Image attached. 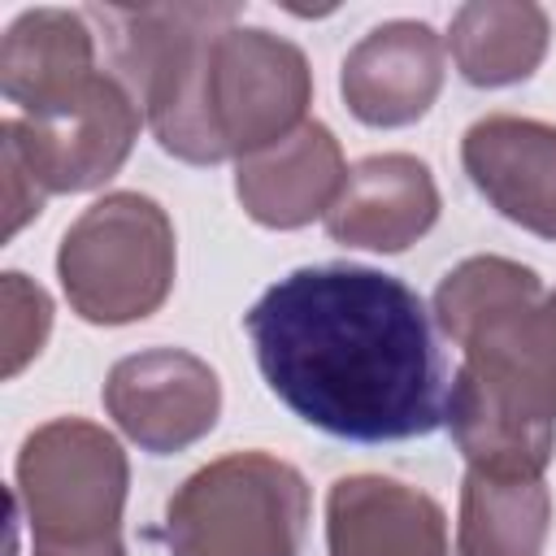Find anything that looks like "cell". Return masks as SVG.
<instances>
[{
    "mask_svg": "<svg viewBox=\"0 0 556 556\" xmlns=\"http://www.w3.org/2000/svg\"><path fill=\"white\" fill-rule=\"evenodd\" d=\"M439 217V191L430 169L417 156L387 152L365 156L348 169V182L326 213V230L334 243L404 252L421 239Z\"/></svg>",
    "mask_w": 556,
    "mask_h": 556,
    "instance_id": "cell-12",
    "label": "cell"
},
{
    "mask_svg": "<svg viewBox=\"0 0 556 556\" xmlns=\"http://www.w3.org/2000/svg\"><path fill=\"white\" fill-rule=\"evenodd\" d=\"M0 165H4V235H17L43 208V191L26 169V161L17 156V148L4 139H0Z\"/></svg>",
    "mask_w": 556,
    "mask_h": 556,
    "instance_id": "cell-18",
    "label": "cell"
},
{
    "mask_svg": "<svg viewBox=\"0 0 556 556\" xmlns=\"http://www.w3.org/2000/svg\"><path fill=\"white\" fill-rule=\"evenodd\" d=\"M308 482L269 452H235L191 473L165 504L169 556H300Z\"/></svg>",
    "mask_w": 556,
    "mask_h": 556,
    "instance_id": "cell-4",
    "label": "cell"
},
{
    "mask_svg": "<svg viewBox=\"0 0 556 556\" xmlns=\"http://www.w3.org/2000/svg\"><path fill=\"white\" fill-rule=\"evenodd\" d=\"M104 26L113 78L135 96L165 152L191 165L226 161L208 122V52L235 26V4H104L87 9Z\"/></svg>",
    "mask_w": 556,
    "mask_h": 556,
    "instance_id": "cell-2",
    "label": "cell"
},
{
    "mask_svg": "<svg viewBox=\"0 0 556 556\" xmlns=\"http://www.w3.org/2000/svg\"><path fill=\"white\" fill-rule=\"evenodd\" d=\"M552 495L543 478H465L460 491V526L456 552L460 556H539L547 539Z\"/></svg>",
    "mask_w": 556,
    "mask_h": 556,
    "instance_id": "cell-16",
    "label": "cell"
},
{
    "mask_svg": "<svg viewBox=\"0 0 556 556\" xmlns=\"http://www.w3.org/2000/svg\"><path fill=\"white\" fill-rule=\"evenodd\" d=\"M339 87L365 126H408L443 87V43L426 22H382L348 52Z\"/></svg>",
    "mask_w": 556,
    "mask_h": 556,
    "instance_id": "cell-10",
    "label": "cell"
},
{
    "mask_svg": "<svg viewBox=\"0 0 556 556\" xmlns=\"http://www.w3.org/2000/svg\"><path fill=\"white\" fill-rule=\"evenodd\" d=\"M269 391L308 426L352 443L430 434L447 378L421 295L365 265L278 278L243 317Z\"/></svg>",
    "mask_w": 556,
    "mask_h": 556,
    "instance_id": "cell-1",
    "label": "cell"
},
{
    "mask_svg": "<svg viewBox=\"0 0 556 556\" xmlns=\"http://www.w3.org/2000/svg\"><path fill=\"white\" fill-rule=\"evenodd\" d=\"M96 65V35L87 13L70 9H30L22 13L0 43V91L26 117H39L70 96H78Z\"/></svg>",
    "mask_w": 556,
    "mask_h": 556,
    "instance_id": "cell-14",
    "label": "cell"
},
{
    "mask_svg": "<svg viewBox=\"0 0 556 556\" xmlns=\"http://www.w3.org/2000/svg\"><path fill=\"white\" fill-rule=\"evenodd\" d=\"M330 556H447L443 508L391 478H339L326 500Z\"/></svg>",
    "mask_w": 556,
    "mask_h": 556,
    "instance_id": "cell-13",
    "label": "cell"
},
{
    "mask_svg": "<svg viewBox=\"0 0 556 556\" xmlns=\"http://www.w3.org/2000/svg\"><path fill=\"white\" fill-rule=\"evenodd\" d=\"M139 122L143 113L135 96L109 70H100L65 104L39 117H9L0 126V139L17 148L43 195L91 191L122 169L139 135Z\"/></svg>",
    "mask_w": 556,
    "mask_h": 556,
    "instance_id": "cell-7",
    "label": "cell"
},
{
    "mask_svg": "<svg viewBox=\"0 0 556 556\" xmlns=\"http://www.w3.org/2000/svg\"><path fill=\"white\" fill-rule=\"evenodd\" d=\"M104 408L126 439L152 456H165L191 447L217 426L222 382L200 356L182 348H152L109 369Z\"/></svg>",
    "mask_w": 556,
    "mask_h": 556,
    "instance_id": "cell-8",
    "label": "cell"
},
{
    "mask_svg": "<svg viewBox=\"0 0 556 556\" xmlns=\"http://www.w3.org/2000/svg\"><path fill=\"white\" fill-rule=\"evenodd\" d=\"M469 182L517 226L556 239V126L530 117H482L465 130Z\"/></svg>",
    "mask_w": 556,
    "mask_h": 556,
    "instance_id": "cell-9",
    "label": "cell"
},
{
    "mask_svg": "<svg viewBox=\"0 0 556 556\" xmlns=\"http://www.w3.org/2000/svg\"><path fill=\"white\" fill-rule=\"evenodd\" d=\"M56 269L83 321H139L156 313L174 287V226L156 200L113 191L65 230Z\"/></svg>",
    "mask_w": 556,
    "mask_h": 556,
    "instance_id": "cell-5",
    "label": "cell"
},
{
    "mask_svg": "<svg viewBox=\"0 0 556 556\" xmlns=\"http://www.w3.org/2000/svg\"><path fill=\"white\" fill-rule=\"evenodd\" d=\"M313 96L308 61L295 43L261 26H226L208 52V122L226 156H252L295 126Z\"/></svg>",
    "mask_w": 556,
    "mask_h": 556,
    "instance_id": "cell-6",
    "label": "cell"
},
{
    "mask_svg": "<svg viewBox=\"0 0 556 556\" xmlns=\"http://www.w3.org/2000/svg\"><path fill=\"white\" fill-rule=\"evenodd\" d=\"M343 182H348V165L339 139L321 122H304L287 139L243 156L235 191L252 222L274 230H295L308 226L313 217H326Z\"/></svg>",
    "mask_w": 556,
    "mask_h": 556,
    "instance_id": "cell-11",
    "label": "cell"
},
{
    "mask_svg": "<svg viewBox=\"0 0 556 556\" xmlns=\"http://www.w3.org/2000/svg\"><path fill=\"white\" fill-rule=\"evenodd\" d=\"M4 378H13L30 356H39L48 330H52V304L43 287L26 282V274H4Z\"/></svg>",
    "mask_w": 556,
    "mask_h": 556,
    "instance_id": "cell-17",
    "label": "cell"
},
{
    "mask_svg": "<svg viewBox=\"0 0 556 556\" xmlns=\"http://www.w3.org/2000/svg\"><path fill=\"white\" fill-rule=\"evenodd\" d=\"M126 452L83 417L39 426L17 452V504L30 521V556H126Z\"/></svg>",
    "mask_w": 556,
    "mask_h": 556,
    "instance_id": "cell-3",
    "label": "cell"
},
{
    "mask_svg": "<svg viewBox=\"0 0 556 556\" xmlns=\"http://www.w3.org/2000/svg\"><path fill=\"white\" fill-rule=\"evenodd\" d=\"M547 35V13L539 4L478 0L452 17V61L473 87H508L539 70Z\"/></svg>",
    "mask_w": 556,
    "mask_h": 556,
    "instance_id": "cell-15",
    "label": "cell"
},
{
    "mask_svg": "<svg viewBox=\"0 0 556 556\" xmlns=\"http://www.w3.org/2000/svg\"><path fill=\"white\" fill-rule=\"evenodd\" d=\"M543 330H547V343H552V356H556V291L552 295H543Z\"/></svg>",
    "mask_w": 556,
    "mask_h": 556,
    "instance_id": "cell-19",
    "label": "cell"
}]
</instances>
